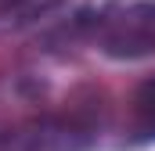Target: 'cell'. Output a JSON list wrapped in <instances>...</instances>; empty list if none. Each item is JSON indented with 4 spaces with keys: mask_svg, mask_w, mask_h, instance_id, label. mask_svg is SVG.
<instances>
[{
    "mask_svg": "<svg viewBox=\"0 0 155 151\" xmlns=\"http://www.w3.org/2000/svg\"><path fill=\"white\" fill-rule=\"evenodd\" d=\"M94 47L112 61L155 58V0H126L101 11L90 29Z\"/></svg>",
    "mask_w": 155,
    "mask_h": 151,
    "instance_id": "obj_1",
    "label": "cell"
},
{
    "mask_svg": "<svg viewBox=\"0 0 155 151\" xmlns=\"http://www.w3.org/2000/svg\"><path fill=\"white\" fill-rule=\"evenodd\" d=\"M97 130L83 115H36L0 133V151H87Z\"/></svg>",
    "mask_w": 155,
    "mask_h": 151,
    "instance_id": "obj_2",
    "label": "cell"
},
{
    "mask_svg": "<svg viewBox=\"0 0 155 151\" xmlns=\"http://www.w3.org/2000/svg\"><path fill=\"white\" fill-rule=\"evenodd\" d=\"M130 133L137 144L155 140V76H148L130 101Z\"/></svg>",
    "mask_w": 155,
    "mask_h": 151,
    "instance_id": "obj_3",
    "label": "cell"
},
{
    "mask_svg": "<svg viewBox=\"0 0 155 151\" xmlns=\"http://www.w3.org/2000/svg\"><path fill=\"white\" fill-rule=\"evenodd\" d=\"M65 0H0V29H25L54 14Z\"/></svg>",
    "mask_w": 155,
    "mask_h": 151,
    "instance_id": "obj_4",
    "label": "cell"
}]
</instances>
